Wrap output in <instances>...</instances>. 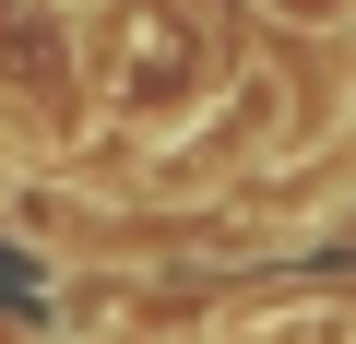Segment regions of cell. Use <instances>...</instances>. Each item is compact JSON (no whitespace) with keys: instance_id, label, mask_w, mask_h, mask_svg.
I'll return each mask as SVG.
<instances>
[{"instance_id":"cell-1","label":"cell","mask_w":356,"mask_h":344,"mask_svg":"<svg viewBox=\"0 0 356 344\" xmlns=\"http://www.w3.org/2000/svg\"><path fill=\"white\" fill-rule=\"evenodd\" d=\"M154 83H166V95H191V83H202V36H191V13L143 24V36H131V60L107 72V95H119V107H154Z\"/></svg>"},{"instance_id":"cell-2","label":"cell","mask_w":356,"mask_h":344,"mask_svg":"<svg viewBox=\"0 0 356 344\" xmlns=\"http://www.w3.org/2000/svg\"><path fill=\"white\" fill-rule=\"evenodd\" d=\"M60 309H83V332H119L131 285H119V273H83V285H60Z\"/></svg>"},{"instance_id":"cell-3","label":"cell","mask_w":356,"mask_h":344,"mask_svg":"<svg viewBox=\"0 0 356 344\" xmlns=\"http://www.w3.org/2000/svg\"><path fill=\"white\" fill-rule=\"evenodd\" d=\"M261 13H273V24H297V36H321V24H344V13H356V0H261Z\"/></svg>"},{"instance_id":"cell-4","label":"cell","mask_w":356,"mask_h":344,"mask_svg":"<svg viewBox=\"0 0 356 344\" xmlns=\"http://www.w3.org/2000/svg\"><path fill=\"white\" fill-rule=\"evenodd\" d=\"M60 13H95V0H60Z\"/></svg>"}]
</instances>
